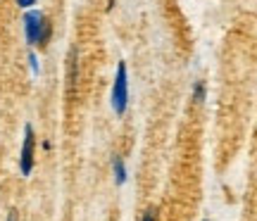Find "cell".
<instances>
[{
  "label": "cell",
  "instance_id": "6da1fadb",
  "mask_svg": "<svg viewBox=\"0 0 257 221\" xmlns=\"http://www.w3.org/2000/svg\"><path fill=\"white\" fill-rule=\"evenodd\" d=\"M53 36V27L41 10L31 8L24 12V38L31 48H46Z\"/></svg>",
  "mask_w": 257,
  "mask_h": 221
},
{
  "label": "cell",
  "instance_id": "7a4b0ae2",
  "mask_svg": "<svg viewBox=\"0 0 257 221\" xmlns=\"http://www.w3.org/2000/svg\"><path fill=\"white\" fill-rule=\"evenodd\" d=\"M110 105L117 117H121L128 107V72H126V62L124 60L117 62L114 83H112V93H110Z\"/></svg>",
  "mask_w": 257,
  "mask_h": 221
},
{
  "label": "cell",
  "instance_id": "3957f363",
  "mask_svg": "<svg viewBox=\"0 0 257 221\" xmlns=\"http://www.w3.org/2000/svg\"><path fill=\"white\" fill-rule=\"evenodd\" d=\"M34 155H36V133L34 126H24V140H22V152H19V171L22 176H31L34 171Z\"/></svg>",
  "mask_w": 257,
  "mask_h": 221
},
{
  "label": "cell",
  "instance_id": "277c9868",
  "mask_svg": "<svg viewBox=\"0 0 257 221\" xmlns=\"http://www.w3.org/2000/svg\"><path fill=\"white\" fill-rule=\"evenodd\" d=\"M112 174H114V183H117V185H124V183H126V178H128L126 164H124V159H121L119 155L112 157Z\"/></svg>",
  "mask_w": 257,
  "mask_h": 221
},
{
  "label": "cell",
  "instance_id": "5b68a950",
  "mask_svg": "<svg viewBox=\"0 0 257 221\" xmlns=\"http://www.w3.org/2000/svg\"><path fill=\"white\" fill-rule=\"evenodd\" d=\"M207 98V88H205V81H195L193 83V102L195 105H202Z\"/></svg>",
  "mask_w": 257,
  "mask_h": 221
},
{
  "label": "cell",
  "instance_id": "8992f818",
  "mask_svg": "<svg viewBox=\"0 0 257 221\" xmlns=\"http://www.w3.org/2000/svg\"><path fill=\"white\" fill-rule=\"evenodd\" d=\"M29 67H31V74H34V76H38V74H41V65H38V55L36 53H34V50H29Z\"/></svg>",
  "mask_w": 257,
  "mask_h": 221
},
{
  "label": "cell",
  "instance_id": "52a82bcc",
  "mask_svg": "<svg viewBox=\"0 0 257 221\" xmlns=\"http://www.w3.org/2000/svg\"><path fill=\"white\" fill-rule=\"evenodd\" d=\"M143 221H157V207H148L143 214Z\"/></svg>",
  "mask_w": 257,
  "mask_h": 221
},
{
  "label": "cell",
  "instance_id": "ba28073f",
  "mask_svg": "<svg viewBox=\"0 0 257 221\" xmlns=\"http://www.w3.org/2000/svg\"><path fill=\"white\" fill-rule=\"evenodd\" d=\"M15 3H17L22 10H31V8H34V5L38 3V0H15Z\"/></svg>",
  "mask_w": 257,
  "mask_h": 221
},
{
  "label": "cell",
  "instance_id": "9c48e42d",
  "mask_svg": "<svg viewBox=\"0 0 257 221\" xmlns=\"http://www.w3.org/2000/svg\"><path fill=\"white\" fill-rule=\"evenodd\" d=\"M8 221H17V212H15V209L8 214Z\"/></svg>",
  "mask_w": 257,
  "mask_h": 221
},
{
  "label": "cell",
  "instance_id": "30bf717a",
  "mask_svg": "<svg viewBox=\"0 0 257 221\" xmlns=\"http://www.w3.org/2000/svg\"><path fill=\"white\" fill-rule=\"evenodd\" d=\"M112 8H114V0H107V12H110Z\"/></svg>",
  "mask_w": 257,
  "mask_h": 221
},
{
  "label": "cell",
  "instance_id": "8fae6325",
  "mask_svg": "<svg viewBox=\"0 0 257 221\" xmlns=\"http://www.w3.org/2000/svg\"><path fill=\"white\" fill-rule=\"evenodd\" d=\"M202 221H210V219H202Z\"/></svg>",
  "mask_w": 257,
  "mask_h": 221
}]
</instances>
